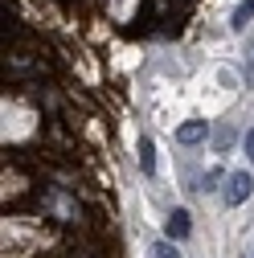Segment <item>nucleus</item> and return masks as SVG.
Wrapping results in <instances>:
<instances>
[{
    "label": "nucleus",
    "mask_w": 254,
    "mask_h": 258,
    "mask_svg": "<svg viewBox=\"0 0 254 258\" xmlns=\"http://www.w3.org/2000/svg\"><path fill=\"white\" fill-rule=\"evenodd\" d=\"M217 180H221V168L205 172V176H201V192H213V188H217Z\"/></svg>",
    "instance_id": "obj_7"
},
{
    "label": "nucleus",
    "mask_w": 254,
    "mask_h": 258,
    "mask_svg": "<svg viewBox=\"0 0 254 258\" xmlns=\"http://www.w3.org/2000/svg\"><path fill=\"white\" fill-rule=\"evenodd\" d=\"M188 230H193L188 213H184V209H172V213H168V221H164V234H168V242H180V238H188Z\"/></svg>",
    "instance_id": "obj_2"
},
{
    "label": "nucleus",
    "mask_w": 254,
    "mask_h": 258,
    "mask_svg": "<svg viewBox=\"0 0 254 258\" xmlns=\"http://www.w3.org/2000/svg\"><path fill=\"white\" fill-rule=\"evenodd\" d=\"M148 258H180V250L164 238V242H152V246H148Z\"/></svg>",
    "instance_id": "obj_6"
},
{
    "label": "nucleus",
    "mask_w": 254,
    "mask_h": 258,
    "mask_svg": "<svg viewBox=\"0 0 254 258\" xmlns=\"http://www.w3.org/2000/svg\"><path fill=\"white\" fill-rule=\"evenodd\" d=\"M246 156L254 160V132H246Z\"/></svg>",
    "instance_id": "obj_8"
},
{
    "label": "nucleus",
    "mask_w": 254,
    "mask_h": 258,
    "mask_svg": "<svg viewBox=\"0 0 254 258\" xmlns=\"http://www.w3.org/2000/svg\"><path fill=\"white\" fill-rule=\"evenodd\" d=\"M250 192H254V176H250V172H230V176H226V205L250 201Z\"/></svg>",
    "instance_id": "obj_1"
},
{
    "label": "nucleus",
    "mask_w": 254,
    "mask_h": 258,
    "mask_svg": "<svg viewBox=\"0 0 254 258\" xmlns=\"http://www.w3.org/2000/svg\"><path fill=\"white\" fill-rule=\"evenodd\" d=\"M205 136H209V127H205V119H193V123H180V127H176V140H180L184 148H188V144H201Z\"/></svg>",
    "instance_id": "obj_3"
},
{
    "label": "nucleus",
    "mask_w": 254,
    "mask_h": 258,
    "mask_svg": "<svg viewBox=\"0 0 254 258\" xmlns=\"http://www.w3.org/2000/svg\"><path fill=\"white\" fill-rule=\"evenodd\" d=\"M136 156H140V168H144V176H152V172H156V148H152V140H148V136H140Z\"/></svg>",
    "instance_id": "obj_4"
},
{
    "label": "nucleus",
    "mask_w": 254,
    "mask_h": 258,
    "mask_svg": "<svg viewBox=\"0 0 254 258\" xmlns=\"http://www.w3.org/2000/svg\"><path fill=\"white\" fill-rule=\"evenodd\" d=\"M250 17H254V0H242V5L234 9V17H230V29H246Z\"/></svg>",
    "instance_id": "obj_5"
},
{
    "label": "nucleus",
    "mask_w": 254,
    "mask_h": 258,
    "mask_svg": "<svg viewBox=\"0 0 254 258\" xmlns=\"http://www.w3.org/2000/svg\"><path fill=\"white\" fill-rule=\"evenodd\" d=\"M246 82L254 86V57H250V66H246Z\"/></svg>",
    "instance_id": "obj_9"
}]
</instances>
